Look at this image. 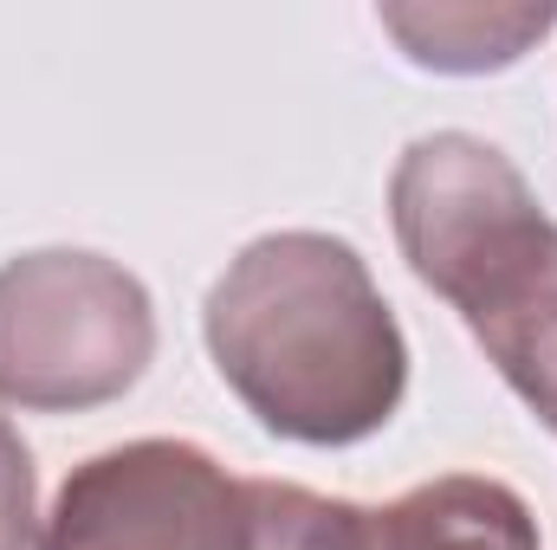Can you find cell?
<instances>
[{
    "label": "cell",
    "instance_id": "1",
    "mask_svg": "<svg viewBox=\"0 0 557 550\" xmlns=\"http://www.w3.org/2000/svg\"><path fill=\"white\" fill-rule=\"evenodd\" d=\"M221 383L298 447H357L389 427L409 389V343L337 234H267L214 278L201 311Z\"/></svg>",
    "mask_w": 557,
    "mask_h": 550
},
{
    "label": "cell",
    "instance_id": "2",
    "mask_svg": "<svg viewBox=\"0 0 557 550\" xmlns=\"http://www.w3.org/2000/svg\"><path fill=\"white\" fill-rule=\"evenodd\" d=\"M409 273L447 298L506 389L557 434V221L532 182L467 130H434L389 175Z\"/></svg>",
    "mask_w": 557,
    "mask_h": 550
},
{
    "label": "cell",
    "instance_id": "3",
    "mask_svg": "<svg viewBox=\"0 0 557 550\" xmlns=\"http://www.w3.org/2000/svg\"><path fill=\"white\" fill-rule=\"evenodd\" d=\"M156 357V304L104 253L46 247L0 266V402L33 414L104 409Z\"/></svg>",
    "mask_w": 557,
    "mask_h": 550
},
{
    "label": "cell",
    "instance_id": "4",
    "mask_svg": "<svg viewBox=\"0 0 557 550\" xmlns=\"http://www.w3.org/2000/svg\"><path fill=\"white\" fill-rule=\"evenodd\" d=\"M247 479L195 440H131L91 453L59 486L39 550H247Z\"/></svg>",
    "mask_w": 557,
    "mask_h": 550
},
{
    "label": "cell",
    "instance_id": "5",
    "mask_svg": "<svg viewBox=\"0 0 557 550\" xmlns=\"http://www.w3.org/2000/svg\"><path fill=\"white\" fill-rule=\"evenodd\" d=\"M247 550H539L532 505L486 473H441L389 505L247 479Z\"/></svg>",
    "mask_w": 557,
    "mask_h": 550
},
{
    "label": "cell",
    "instance_id": "6",
    "mask_svg": "<svg viewBox=\"0 0 557 550\" xmlns=\"http://www.w3.org/2000/svg\"><path fill=\"white\" fill-rule=\"evenodd\" d=\"M376 26L428 72H499L557 26V7H376Z\"/></svg>",
    "mask_w": 557,
    "mask_h": 550
},
{
    "label": "cell",
    "instance_id": "7",
    "mask_svg": "<svg viewBox=\"0 0 557 550\" xmlns=\"http://www.w3.org/2000/svg\"><path fill=\"white\" fill-rule=\"evenodd\" d=\"M0 550H33V453L0 421Z\"/></svg>",
    "mask_w": 557,
    "mask_h": 550
}]
</instances>
